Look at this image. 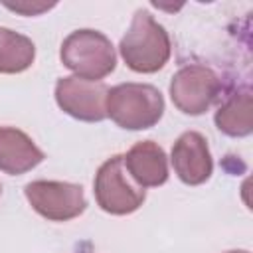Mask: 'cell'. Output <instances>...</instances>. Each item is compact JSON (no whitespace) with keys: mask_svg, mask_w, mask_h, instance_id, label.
I'll use <instances>...</instances> for the list:
<instances>
[{"mask_svg":"<svg viewBox=\"0 0 253 253\" xmlns=\"http://www.w3.org/2000/svg\"><path fill=\"white\" fill-rule=\"evenodd\" d=\"M121 55L136 73H154L162 69L170 57V38L150 12L138 10L128 32L121 40Z\"/></svg>","mask_w":253,"mask_h":253,"instance_id":"1","label":"cell"},{"mask_svg":"<svg viewBox=\"0 0 253 253\" xmlns=\"http://www.w3.org/2000/svg\"><path fill=\"white\" fill-rule=\"evenodd\" d=\"M164 113L162 93L148 83H121L107 93V117L121 128L142 130L154 126Z\"/></svg>","mask_w":253,"mask_h":253,"instance_id":"2","label":"cell"},{"mask_svg":"<svg viewBox=\"0 0 253 253\" xmlns=\"http://www.w3.org/2000/svg\"><path fill=\"white\" fill-rule=\"evenodd\" d=\"M61 63L75 73V77L99 81L107 77L115 65L117 55L111 40L97 30L71 32L59 49Z\"/></svg>","mask_w":253,"mask_h":253,"instance_id":"3","label":"cell"},{"mask_svg":"<svg viewBox=\"0 0 253 253\" xmlns=\"http://www.w3.org/2000/svg\"><path fill=\"white\" fill-rule=\"evenodd\" d=\"M93 186L99 208L113 215H126L136 211L146 198L144 188L132 180L125 168L123 156L119 154L101 164Z\"/></svg>","mask_w":253,"mask_h":253,"instance_id":"4","label":"cell"},{"mask_svg":"<svg viewBox=\"0 0 253 253\" xmlns=\"http://www.w3.org/2000/svg\"><path fill=\"white\" fill-rule=\"evenodd\" d=\"M26 198L30 206L49 221H67L85 211L87 200L83 188L69 182L36 180L26 184Z\"/></svg>","mask_w":253,"mask_h":253,"instance_id":"5","label":"cell"},{"mask_svg":"<svg viewBox=\"0 0 253 253\" xmlns=\"http://www.w3.org/2000/svg\"><path fill=\"white\" fill-rule=\"evenodd\" d=\"M107 85L81 77H61L55 83V101L63 113L77 121L99 123L107 117Z\"/></svg>","mask_w":253,"mask_h":253,"instance_id":"6","label":"cell"},{"mask_svg":"<svg viewBox=\"0 0 253 253\" xmlns=\"http://www.w3.org/2000/svg\"><path fill=\"white\" fill-rule=\"evenodd\" d=\"M219 93L217 75L206 65H186L170 81V97L184 115H202Z\"/></svg>","mask_w":253,"mask_h":253,"instance_id":"7","label":"cell"},{"mask_svg":"<svg viewBox=\"0 0 253 253\" xmlns=\"http://www.w3.org/2000/svg\"><path fill=\"white\" fill-rule=\"evenodd\" d=\"M172 166L178 178L188 186L204 184L213 170L211 154L204 134L196 130L184 132L172 148Z\"/></svg>","mask_w":253,"mask_h":253,"instance_id":"8","label":"cell"},{"mask_svg":"<svg viewBox=\"0 0 253 253\" xmlns=\"http://www.w3.org/2000/svg\"><path fill=\"white\" fill-rule=\"evenodd\" d=\"M123 160H125V168L128 170L132 180L142 188L160 186L168 180L166 154L152 140L136 142L126 152V156H123Z\"/></svg>","mask_w":253,"mask_h":253,"instance_id":"9","label":"cell"},{"mask_svg":"<svg viewBox=\"0 0 253 253\" xmlns=\"http://www.w3.org/2000/svg\"><path fill=\"white\" fill-rule=\"evenodd\" d=\"M43 152L34 140L14 126H0V170L18 176L36 168L43 160Z\"/></svg>","mask_w":253,"mask_h":253,"instance_id":"10","label":"cell"},{"mask_svg":"<svg viewBox=\"0 0 253 253\" xmlns=\"http://www.w3.org/2000/svg\"><path fill=\"white\" fill-rule=\"evenodd\" d=\"M36 57V45L30 38L0 28V73H22Z\"/></svg>","mask_w":253,"mask_h":253,"instance_id":"11","label":"cell"},{"mask_svg":"<svg viewBox=\"0 0 253 253\" xmlns=\"http://www.w3.org/2000/svg\"><path fill=\"white\" fill-rule=\"evenodd\" d=\"M251 95L239 93L227 99L215 113V125L227 136H247L253 128L251 121Z\"/></svg>","mask_w":253,"mask_h":253,"instance_id":"12","label":"cell"},{"mask_svg":"<svg viewBox=\"0 0 253 253\" xmlns=\"http://www.w3.org/2000/svg\"><path fill=\"white\" fill-rule=\"evenodd\" d=\"M10 10H16V12H20V14H26V16H34V14H40V12H43V10H49L51 6L49 4H38V6H30V4H6Z\"/></svg>","mask_w":253,"mask_h":253,"instance_id":"13","label":"cell"},{"mask_svg":"<svg viewBox=\"0 0 253 253\" xmlns=\"http://www.w3.org/2000/svg\"><path fill=\"white\" fill-rule=\"evenodd\" d=\"M227 253H249V251H227Z\"/></svg>","mask_w":253,"mask_h":253,"instance_id":"14","label":"cell"},{"mask_svg":"<svg viewBox=\"0 0 253 253\" xmlns=\"http://www.w3.org/2000/svg\"><path fill=\"white\" fill-rule=\"evenodd\" d=\"M0 194H2V184H0Z\"/></svg>","mask_w":253,"mask_h":253,"instance_id":"15","label":"cell"}]
</instances>
